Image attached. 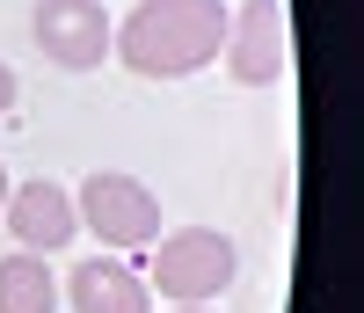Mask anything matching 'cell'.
Segmentation results:
<instances>
[{"label":"cell","instance_id":"cell-9","mask_svg":"<svg viewBox=\"0 0 364 313\" xmlns=\"http://www.w3.org/2000/svg\"><path fill=\"white\" fill-rule=\"evenodd\" d=\"M8 102H15V73L0 66V117H8Z\"/></svg>","mask_w":364,"mask_h":313},{"label":"cell","instance_id":"cell-2","mask_svg":"<svg viewBox=\"0 0 364 313\" xmlns=\"http://www.w3.org/2000/svg\"><path fill=\"white\" fill-rule=\"evenodd\" d=\"M233 270H240V248L219 226H182V233H161L154 240V262H146L139 277L161 299H175V306H211L233 285Z\"/></svg>","mask_w":364,"mask_h":313},{"label":"cell","instance_id":"cell-1","mask_svg":"<svg viewBox=\"0 0 364 313\" xmlns=\"http://www.w3.org/2000/svg\"><path fill=\"white\" fill-rule=\"evenodd\" d=\"M226 0H139L109 29V58H124L139 80H182L219 58L226 44Z\"/></svg>","mask_w":364,"mask_h":313},{"label":"cell","instance_id":"cell-3","mask_svg":"<svg viewBox=\"0 0 364 313\" xmlns=\"http://www.w3.org/2000/svg\"><path fill=\"white\" fill-rule=\"evenodd\" d=\"M73 218L109 248V255H132V248H154L161 240V197L146 190L139 175H124V168L87 175L73 190Z\"/></svg>","mask_w":364,"mask_h":313},{"label":"cell","instance_id":"cell-8","mask_svg":"<svg viewBox=\"0 0 364 313\" xmlns=\"http://www.w3.org/2000/svg\"><path fill=\"white\" fill-rule=\"evenodd\" d=\"M0 313H58V277L44 270V255H0Z\"/></svg>","mask_w":364,"mask_h":313},{"label":"cell","instance_id":"cell-6","mask_svg":"<svg viewBox=\"0 0 364 313\" xmlns=\"http://www.w3.org/2000/svg\"><path fill=\"white\" fill-rule=\"evenodd\" d=\"M0 226L15 233V248H29V255H58L73 233H80V218H73V190H58L51 175H29L8 190V204H0Z\"/></svg>","mask_w":364,"mask_h":313},{"label":"cell","instance_id":"cell-5","mask_svg":"<svg viewBox=\"0 0 364 313\" xmlns=\"http://www.w3.org/2000/svg\"><path fill=\"white\" fill-rule=\"evenodd\" d=\"M29 22H37V51L51 58V66H66V73H95L109 58L117 15L102 8V0H37Z\"/></svg>","mask_w":364,"mask_h":313},{"label":"cell","instance_id":"cell-11","mask_svg":"<svg viewBox=\"0 0 364 313\" xmlns=\"http://www.w3.org/2000/svg\"><path fill=\"white\" fill-rule=\"evenodd\" d=\"M168 313H211V306H168Z\"/></svg>","mask_w":364,"mask_h":313},{"label":"cell","instance_id":"cell-10","mask_svg":"<svg viewBox=\"0 0 364 313\" xmlns=\"http://www.w3.org/2000/svg\"><path fill=\"white\" fill-rule=\"evenodd\" d=\"M8 190H15V182H8V168H0V204H8Z\"/></svg>","mask_w":364,"mask_h":313},{"label":"cell","instance_id":"cell-4","mask_svg":"<svg viewBox=\"0 0 364 313\" xmlns=\"http://www.w3.org/2000/svg\"><path fill=\"white\" fill-rule=\"evenodd\" d=\"M226 73L240 87H269V80H284L291 66V8L284 0H240V8L226 15Z\"/></svg>","mask_w":364,"mask_h":313},{"label":"cell","instance_id":"cell-7","mask_svg":"<svg viewBox=\"0 0 364 313\" xmlns=\"http://www.w3.org/2000/svg\"><path fill=\"white\" fill-rule=\"evenodd\" d=\"M66 299H73V313H154V285L124 255H87L66 277Z\"/></svg>","mask_w":364,"mask_h":313}]
</instances>
